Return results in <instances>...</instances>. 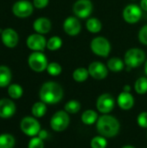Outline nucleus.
Listing matches in <instances>:
<instances>
[{
    "label": "nucleus",
    "instance_id": "1",
    "mask_svg": "<svg viewBox=\"0 0 147 148\" xmlns=\"http://www.w3.org/2000/svg\"><path fill=\"white\" fill-rule=\"evenodd\" d=\"M63 88L55 82H47L43 83L39 91V97L46 104L53 105L60 102L63 98Z\"/></svg>",
    "mask_w": 147,
    "mask_h": 148
},
{
    "label": "nucleus",
    "instance_id": "2",
    "mask_svg": "<svg viewBox=\"0 0 147 148\" xmlns=\"http://www.w3.org/2000/svg\"><path fill=\"white\" fill-rule=\"evenodd\" d=\"M120 128L119 121L109 114H103L98 118L96 121V129L100 135L105 138L115 137Z\"/></svg>",
    "mask_w": 147,
    "mask_h": 148
},
{
    "label": "nucleus",
    "instance_id": "3",
    "mask_svg": "<svg viewBox=\"0 0 147 148\" xmlns=\"http://www.w3.org/2000/svg\"><path fill=\"white\" fill-rule=\"evenodd\" d=\"M124 62L128 70L138 68L146 62V53L139 48L129 49L125 54Z\"/></svg>",
    "mask_w": 147,
    "mask_h": 148
},
{
    "label": "nucleus",
    "instance_id": "4",
    "mask_svg": "<svg viewBox=\"0 0 147 148\" xmlns=\"http://www.w3.org/2000/svg\"><path fill=\"white\" fill-rule=\"evenodd\" d=\"M92 52L101 57H107L111 52L110 42L103 36H96L90 42Z\"/></svg>",
    "mask_w": 147,
    "mask_h": 148
},
{
    "label": "nucleus",
    "instance_id": "5",
    "mask_svg": "<svg viewBox=\"0 0 147 148\" xmlns=\"http://www.w3.org/2000/svg\"><path fill=\"white\" fill-rule=\"evenodd\" d=\"M29 67L36 73L43 72L49 65L46 56L40 51H33L28 58Z\"/></svg>",
    "mask_w": 147,
    "mask_h": 148
},
{
    "label": "nucleus",
    "instance_id": "6",
    "mask_svg": "<svg viewBox=\"0 0 147 148\" xmlns=\"http://www.w3.org/2000/svg\"><path fill=\"white\" fill-rule=\"evenodd\" d=\"M70 118L68 114L64 110L57 111L53 114L50 120V127L55 132L64 131L69 125Z\"/></svg>",
    "mask_w": 147,
    "mask_h": 148
},
{
    "label": "nucleus",
    "instance_id": "7",
    "mask_svg": "<svg viewBox=\"0 0 147 148\" xmlns=\"http://www.w3.org/2000/svg\"><path fill=\"white\" fill-rule=\"evenodd\" d=\"M20 128L24 134L29 137H35L40 132L41 125L36 118L27 116L22 119L20 123Z\"/></svg>",
    "mask_w": 147,
    "mask_h": 148
},
{
    "label": "nucleus",
    "instance_id": "8",
    "mask_svg": "<svg viewBox=\"0 0 147 148\" xmlns=\"http://www.w3.org/2000/svg\"><path fill=\"white\" fill-rule=\"evenodd\" d=\"M12 13L19 18H26L31 16L34 10V5L28 0L16 1L12 6Z\"/></svg>",
    "mask_w": 147,
    "mask_h": 148
},
{
    "label": "nucleus",
    "instance_id": "9",
    "mask_svg": "<svg viewBox=\"0 0 147 148\" xmlns=\"http://www.w3.org/2000/svg\"><path fill=\"white\" fill-rule=\"evenodd\" d=\"M122 16L126 23L130 24L137 23L142 16V9L134 3L128 4L124 8Z\"/></svg>",
    "mask_w": 147,
    "mask_h": 148
},
{
    "label": "nucleus",
    "instance_id": "10",
    "mask_svg": "<svg viewBox=\"0 0 147 148\" xmlns=\"http://www.w3.org/2000/svg\"><path fill=\"white\" fill-rule=\"evenodd\" d=\"M115 106V100L110 94L101 95L96 101V108L103 114H107L113 111Z\"/></svg>",
    "mask_w": 147,
    "mask_h": 148
},
{
    "label": "nucleus",
    "instance_id": "11",
    "mask_svg": "<svg viewBox=\"0 0 147 148\" xmlns=\"http://www.w3.org/2000/svg\"><path fill=\"white\" fill-rule=\"evenodd\" d=\"M93 11L91 0H77L73 5V12L76 17L84 19L88 17Z\"/></svg>",
    "mask_w": 147,
    "mask_h": 148
},
{
    "label": "nucleus",
    "instance_id": "12",
    "mask_svg": "<svg viewBox=\"0 0 147 148\" xmlns=\"http://www.w3.org/2000/svg\"><path fill=\"white\" fill-rule=\"evenodd\" d=\"M27 47L32 51H40L42 52L47 47V40L43 35L35 33L28 36L26 40Z\"/></svg>",
    "mask_w": 147,
    "mask_h": 148
},
{
    "label": "nucleus",
    "instance_id": "13",
    "mask_svg": "<svg viewBox=\"0 0 147 148\" xmlns=\"http://www.w3.org/2000/svg\"><path fill=\"white\" fill-rule=\"evenodd\" d=\"M89 75L95 80H103L108 75V69L105 64L101 62H93L89 64L88 68Z\"/></svg>",
    "mask_w": 147,
    "mask_h": 148
},
{
    "label": "nucleus",
    "instance_id": "14",
    "mask_svg": "<svg viewBox=\"0 0 147 148\" xmlns=\"http://www.w3.org/2000/svg\"><path fill=\"white\" fill-rule=\"evenodd\" d=\"M63 30L69 36L79 35L81 30V24L76 16H68L63 22Z\"/></svg>",
    "mask_w": 147,
    "mask_h": 148
},
{
    "label": "nucleus",
    "instance_id": "15",
    "mask_svg": "<svg viewBox=\"0 0 147 148\" xmlns=\"http://www.w3.org/2000/svg\"><path fill=\"white\" fill-rule=\"evenodd\" d=\"M1 41L5 47L13 49L18 44L19 36L15 29L12 28H6L3 29V32L1 33Z\"/></svg>",
    "mask_w": 147,
    "mask_h": 148
},
{
    "label": "nucleus",
    "instance_id": "16",
    "mask_svg": "<svg viewBox=\"0 0 147 148\" xmlns=\"http://www.w3.org/2000/svg\"><path fill=\"white\" fill-rule=\"evenodd\" d=\"M16 108L13 101L8 98L0 99V117L8 119L12 117L16 113Z\"/></svg>",
    "mask_w": 147,
    "mask_h": 148
},
{
    "label": "nucleus",
    "instance_id": "17",
    "mask_svg": "<svg viewBox=\"0 0 147 148\" xmlns=\"http://www.w3.org/2000/svg\"><path fill=\"white\" fill-rule=\"evenodd\" d=\"M52 28L51 21L47 17H39L36 18L33 23L34 30L41 35L48 34Z\"/></svg>",
    "mask_w": 147,
    "mask_h": 148
},
{
    "label": "nucleus",
    "instance_id": "18",
    "mask_svg": "<svg viewBox=\"0 0 147 148\" xmlns=\"http://www.w3.org/2000/svg\"><path fill=\"white\" fill-rule=\"evenodd\" d=\"M117 103L122 110H130L134 106V97L130 92L122 91L118 96Z\"/></svg>",
    "mask_w": 147,
    "mask_h": 148
},
{
    "label": "nucleus",
    "instance_id": "19",
    "mask_svg": "<svg viewBox=\"0 0 147 148\" xmlns=\"http://www.w3.org/2000/svg\"><path fill=\"white\" fill-rule=\"evenodd\" d=\"M12 79V73L9 67L5 65L0 66V88L8 87Z\"/></svg>",
    "mask_w": 147,
    "mask_h": 148
},
{
    "label": "nucleus",
    "instance_id": "20",
    "mask_svg": "<svg viewBox=\"0 0 147 148\" xmlns=\"http://www.w3.org/2000/svg\"><path fill=\"white\" fill-rule=\"evenodd\" d=\"M125 62L122 61L120 58L118 57H112L111 59L108 60L107 67L109 70H111L112 72H120L124 69L125 68Z\"/></svg>",
    "mask_w": 147,
    "mask_h": 148
},
{
    "label": "nucleus",
    "instance_id": "21",
    "mask_svg": "<svg viewBox=\"0 0 147 148\" xmlns=\"http://www.w3.org/2000/svg\"><path fill=\"white\" fill-rule=\"evenodd\" d=\"M98 114L97 112H95L94 110L92 109H88L86 110L82 114H81V121L85 124V125H93L94 123H96L97 120H98Z\"/></svg>",
    "mask_w": 147,
    "mask_h": 148
},
{
    "label": "nucleus",
    "instance_id": "22",
    "mask_svg": "<svg viewBox=\"0 0 147 148\" xmlns=\"http://www.w3.org/2000/svg\"><path fill=\"white\" fill-rule=\"evenodd\" d=\"M86 28L89 32H91L93 34H96V33H99L101 30L102 23L98 18L91 17V18L88 19V21L86 23Z\"/></svg>",
    "mask_w": 147,
    "mask_h": 148
},
{
    "label": "nucleus",
    "instance_id": "23",
    "mask_svg": "<svg viewBox=\"0 0 147 148\" xmlns=\"http://www.w3.org/2000/svg\"><path fill=\"white\" fill-rule=\"evenodd\" d=\"M47 112V106L46 103H44L43 101H37L36 102L31 108V113L33 114L34 117L36 118H42V116L45 115Z\"/></svg>",
    "mask_w": 147,
    "mask_h": 148
},
{
    "label": "nucleus",
    "instance_id": "24",
    "mask_svg": "<svg viewBox=\"0 0 147 148\" xmlns=\"http://www.w3.org/2000/svg\"><path fill=\"white\" fill-rule=\"evenodd\" d=\"M88 76H89L88 69L86 68H83V67L77 68L73 72V79L76 82H83L87 81Z\"/></svg>",
    "mask_w": 147,
    "mask_h": 148
},
{
    "label": "nucleus",
    "instance_id": "25",
    "mask_svg": "<svg viewBox=\"0 0 147 148\" xmlns=\"http://www.w3.org/2000/svg\"><path fill=\"white\" fill-rule=\"evenodd\" d=\"M16 144L14 136L10 134H0V148H13Z\"/></svg>",
    "mask_w": 147,
    "mask_h": 148
},
{
    "label": "nucleus",
    "instance_id": "26",
    "mask_svg": "<svg viewBox=\"0 0 147 148\" xmlns=\"http://www.w3.org/2000/svg\"><path fill=\"white\" fill-rule=\"evenodd\" d=\"M23 94V89L19 84L14 83V84H10L8 86V95L11 99L17 100L22 97Z\"/></svg>",
    "mask_w": 147,
    "mask_h": 148
},
{
    "label": "nucleus",
    "instance_id": "27",
    "mask_svg": "<svg viewBox=\"0 0 147 148\" xmlns=\"http://www.w3.org/2000/svg\"><path fill=\"white\" fill-rule=\"evenodd\" d=\"M62 46V40L61 37L55 36L50 37L48 41H47V49L50 51H56L58 49H61V47Z\"/></svg>",
    "mask_w": 147,
    "mask_h": 148
},
{
    "label": "nucleus",
    "instance_id": "28",
    "mask_svg": "<svg viewBox=\"0 0 147 148\" xmlns=\"http://www.w3.org/2000/svg\"><path fill=\"white\" fill-rule=\"evenodd\" d=\"M134 89L139 95H145L147 93V78L146 77H139L135 84Z\"/></svg>",
    "mask_w": 147,
    "mask_h": 148
},
{
    "label": "nucleus",
    "instance_id": "29",
    "mask_svg": "<svg viewBox=\"0 0 147 148\" xmlns=\"http://www.w3.org/2000/svg\"><path fill=\"white\" fill-rule=\"evenodd\" d=\"M64 109L65 111L69 114H75L76 113H78L81 109V103L76 101V100H71L69 101H68L66 104H65V107H64Z\"/></svg>",
    "mask_w": 147,
    "mask_h": 148
},
{
    "label": "nucleus",
    "instance_id": "30",
    "mask_svg": "<svg viewBox=\"0 0 147 148\" xmlns=\"http://www.w3.org/2000/svg\"><path fill=\"white\" fill-rule=\"evenodd\" d=\"M46 70L49 75H50L52 76H57V75H61V73L62 71V68L58 62H53L49 63Z\"/></svg>",
    "mask_w": 147,
    "mask_h": 148
},
{
    "label": "nucleus",
    "instance_id": "31",
    "mask_svg": "<svg viewBox=\"0 0 147 148\" xmlns=\"http://www.w3.org/2000/svg\"><path fill=\"white\" fill-rule=\"evenodd\" d=\"M90 146L92 148H106L107 146V139L103 136L94 137L91 140Z\"/></svg>",
    "mask_w": 147,
    "mask_h": 148
},
{
    "label": "nucleus",
    "instance_id": "32",
    "mask_svg": "<svg viewBox=\"0 0 147 148\" xmlns=\"http://www.w3.org/2000/svg\"><path fill=\"white\" fill-rule=\"evenodd\" d=\"M28 148H44L43 140L40 139L39 137H32L29 140Z\"/></svg>",
    "mask_w": 147,
    "mask_h": 148
},
{
    "label": "nucleus",
    "instance_id": "33",
    "mask_svg": "<svg viewBox=\"0 0 147 148\" xmlns=\"http://www.w3.org/2000/svg\"><path fill=\"white\" fill-rule=\"evenodd\" d=\"M139 42L144 44V45H147V24L144 25L140 30L139 31Z\"/></svg>",
    "mask_w": 147,
    "mask_h": 148
},
{
    "label": "nucleus",
    "instance_id": "34",
    "mask_svg": "<svg viewBox=\"0 0 147 148\" xmlns=\"http://www.w3.org/2000/svg\"><path fill=\"white\" fill-rule=\"evenodd\" d=\"M137 122L142 128H147V112H142L138 115Z\"/></svg>",
    "mask_w": 147,
    "mask_h": 148
},
{
    "label": "nucleus",
    "instance_id": "35",
    "mask_svg": "<svg viewBox=\"0 0 147 148\" xmlns=\"http://www.w3.org/2000/svg\"><path fill=\"white\" fill-rule=\"evenodd\" d=\"M49 0H33V5L36 9H44L48 6Z\"/></svg>",
    "mask_w": 147,
    "mask_h": 148
},
{
    "label": "nucleus",
    "instance_id": "36",
    "mask_svg": "<svg viewBox=\"0 0 147 148\" xmlns=\"http://www.w3.org/2000/svg\"><path fill=\"white\" fill-rule=\"evenodd\" d=\"M37 135H38V137H39L40 139H42V140H45V139H47V138H48V135H49V134H48V132H47L46 130H43V129L42 130V129H41Z\"/></svg>",
    "mask_w": 147,
    "mask_h": 148
},
{
    "label": "nucleus",
    "instance_id": "37",
    "mask_svg": "<svg viewBox=\"0 0 147 148\" xmlns=\"http://www.w3.org/2000/svg\"><path fill=\"white\" fill-rule=\"evenodd\" d=\"M140 8L142 10L147 11V0H141L140 1Z\"/></svg>",
    "mask_w": 147,
    "mask_h": 148
},
{
    "label": "nucleus",
    "instance_id": "38",
    "mask_svg": "<svg viewBox=\"0 0 147 148\" xmlns=\"http://www.w3.org/2000/svg\"><path fill=\"white\" fill-rule=\"evenodd\" d=\"M123 91L125 92H130L131 91V86L130 85H125L123 88Z\"/></svg>",
    "mask_w": 147,
    "mask_h": 148
},
{
    "label": "nucleus",
    "instance_id": "39",
    "mask_svg": "<svg viewBox=\"0 0 147 148\" xmlns=\"http://www.w3.org/2000/svg\"><path fill=\"white\" fill-rule=\"evenodd\" d=\"M145 72H146L147 75V60L145 62Z\"/></svg>",
    "mask_w": 147,
    "mask_h": 148
},
{
    "label": "nucleus",
    "instance_id": "40",
    "mask_svg": "<svg viewBox=\"0 0 147 148\" xmlns=\"http://www.w3.org/2000/svg\"><path fill=\"white\" fill-rule=\"evenodd\" d=\"M121 148H135L134 147H133V146H129V145H127V146H124L123 147Z\"/></svg>",
    "mask_w": 147,
    "mask_h": 148
}]
</instances>
